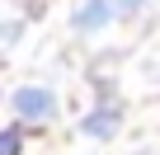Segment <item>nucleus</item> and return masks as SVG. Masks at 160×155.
<instances>
[{
	"mask_svg": "<svg viewBox=\"0 0 160 155\" xmlns=\"http://www.w3.org/2000/svg\"><path fill=\"white\" fill-rule=\"evenodd\" d=\"M14 42H19V19H10V24H5V47H14Z\"/></svg>",
	"mask_w": 160,
	"mask_h": 155,
	"instance_id": "nucleus-5",
	"label": "nucleus"
},
{
	"mask_svg": "<svg viewBox=\"0 0 160 155\" xmlns=\"http://www.w3.org/2000/svg\"><path fill=\"white\" fill-rule=\"evenodd\" d=\"M141 5H146V0H118V14H137Z\"/></svg>",
	"mask_w": 160,
	"mask_h": 155,
	"instance_id": "nucleus-6",
	"label": "nucleus"
},
{
	"mask_svg": "<svg viewBox=\"0 0 160 155\" xmlns=\"http://www.w3.org/2000/svg\"><path fill=\"white\" fill-rule=\"evenodd\" d=\"M118 127H122V118H118V108H108V104H99L85 122H80V132H85V136H94V141H108Z\"/></svg>",
	"mask_w": 160,
	"mask_h": 155,
	"instance_id": "nucleus-3",
	"label": "nucleus"
},
{
	"mask_svg": "<svg viewBox=\"0 0 160 155\" xmlns=\"http://www.w3.org/2000/svg\"><path fill=\"white\" fill-rule=\"evenodd\" d=\"M113 14H118V0H80L71 24H75V33H99L113 24Z\"/></svg>",
	"mask_w": 160,
	"mask_h": 155,
	"instance_id": "nucleus-2",
	"label": "nucleus"
},
{
	"mask_svg": "<svg viewBox=\"0 0 160 155\" xmlns=\"http://www.w3.org/2000/svg\"><path fill=\"white\" fill-rule=\"evenodd\" d=\"M0 155H19V122L5 127V136H0Z\"/></svg>",
	"mask_w": 160,
	"mask_h": 155,
	"instance_id": "nucleus-4",
	"label": "nucleus"
},
{
	"mask_svg": "<svg viewBox=\"0 0 160 155\" xmlns=\"http://www.w3.org/2000/svg\"><path fill=\"white\" fill-rule=\"evenodd\" d=\"M10 108H14L19 122H47V118L57 113V94H52L47 85H19V90L10 94Z\"/></svg>",
	"mask_w": 160,
	"mask_h": 155,
	"instance_id": "nucleus-1",
	"label": "nucleus"
}]
</instances>
